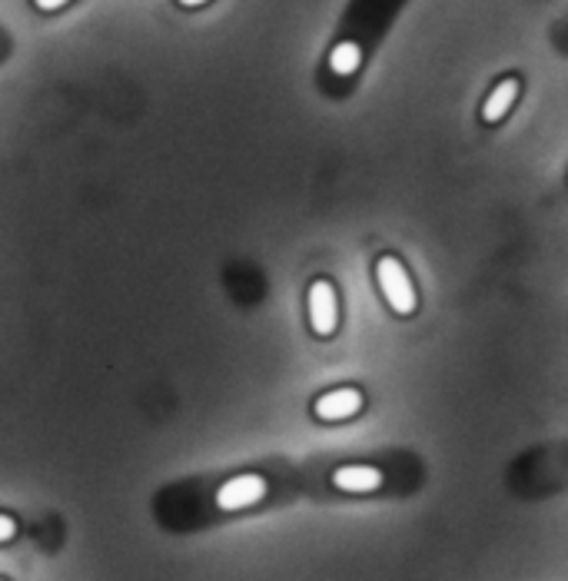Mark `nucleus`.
<instances>
[{
  "instance_id": "1",
  "label": "nucleus",
  "mask_w": 568,
  "mask_h": 581,
  "mask_svg": "<svg viewBox=\"0 0 568 581\" xmlns=\"http://www.w3.org/2000/svg\"><path fill=\"white\" fill-rule=\"evenodd\" d=\"M376 279L385 303L392 306V313L399 316H412L415 313V289L409 273L402 269V263L395 256H382L376 263Z\"/></svg>"
},
{
  "instance_id": "2",
  "label": "nucleus",
  "mask_w": 568,
  "mask_h": 581,
  "mask_svg": "<svg viewBox=\"0 0 568 581\" xmlns=\"http://www.w3.org/2000/svg\"><path fill=\"white\" fill-rule=\"evenodd\" d=\"M263 495H266V479L256 475V472H246V475H236V479H229V482L219 485L216 505H219L223 512H239V509L256 505Z\"/></svg>"
},
{
  "instance_id": "3",
  "label": "nucleus",
  "mask_w": 568,
  "mask_h": 581,
  "mask_svg": "<svg viewBox=\"0 0 568 581\" xmlns=\"http://www.w3.org/2000/svg\"><path fill=\"white\" fill-rule=\"evenodd\" d=\"M310 326L316 336H333L340 326V303H336V289L326 279H316L310 286Z\"/></svg>"
},
{
  "instance_id": "4",
  "label": "nucleus",
  "mask_w": 568,
  "mask_h": 581,
  "mask_svg": "<svg viewBox=\"0 0 568 581\" xmlns=\"http://www.w3.org/2000/svg\"><path fill=\"white\" fill-rule=\"evenodd\" d=\"M360 408H363V392H360V388H333V392L320 395L316 405H313L316 418H323V422L350 418V415H356Z\"/></svg>"
},
{
  "instance_id": "7",
  "label": "nucleus",
  "mask_w": 568,
  "mask_h": 581,
  "mask_svg": "<svg viewBox=\"0 0 568 581\" xmlns=\"http://www.w3.org/2000/svg\"><path fill=\"white\" fill-rule=\"evenodd\" d=\"M360 63H363V50H360V43H353V40L336 43V47H333V53H330V70H333V73H340V77L356 73V70H360Z\"/></svg>"
},
{
  "instance_id": "9",
  "label": "nucleus",
  "mask_w": 568,
  "mask_h": 581,
  "mask_svg": "<svg viewBox=\"0 0 568 581\" xmlns=\"http://www.w3.org/2000/svg\"><path fill=\"white\" fill-rule=\"evenodd\" d=\"M33 3H37L40 10H57V7H63L67 0H33Z\"/></svg>"
},
{
  "instance_id": "10",
  "label": "nucleus",
  "mask_w": 568,
  "mask_h": 581,
  "mask_svg": "<svg viewBox=\"0 0 568 581\" xmlns=\"http://www.w3.org/2000/svg\"><path fill=\"white\" fill-rule=\"evenodd\" d=\"M184 7H199V3H206V0H180Z\"/></svg>"
},
{
  "instance_id": "8",
  "label": "nucleus",
  "mask_w": 568,
  "mask_h": 581,
  "mask_svg": "<svg viewBox=\"0 0 568 581\" xmlns=\"http://www.w3.org/2000/svg\"><path fill=\"white\" fill-rule=\"evenodd\" d=\"M17 535V522L10 515H0V542H10Z\"/></svg>"
},
{
  "instance_id": "6",
  "label": "nucleus",
  "mask_w": 568,
  "mask_h": 581,
  "mask_svg": "<svg viewBox=\"0 0 568 581\" xmlns=\"http://www.w3.org/2000/svg\"><path fill=\"white\" fill-rule=\"evenodd\" d=\"M516 97H519V80H516V77H506V80L486 97V104H482V120H486V124H499V120L509 114V107L516 104Z\"/></svg>"
},
{
  "instance_id": "5",
  "label": "nucleus",
  "mask_w": 568,
  "mask_h": 581,
  "mask_svg": "<svg viewBox=\"0 0 568 581\" xmlns=\"http://www.w3.org/2000/svg\"><path fill=\"white\" fill-rule=\"evenodd\" d=\"M333 485L340 492H376L382 485V472L373 465H343L333 472Z\"/></svg>"
}]
</instances>
